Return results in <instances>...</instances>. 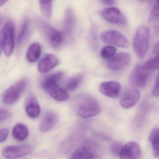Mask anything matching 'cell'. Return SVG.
Here are the masks:
<instances>
[{
	"mask_svg": "<svg viewBox=\"0 0 159 159\" xmlns=\"http://www.w3.org/2000/svg\"><path fill=\"white\" fill-rule=\"evenodd\" d=\"M8 0H0V6L2 7L6 3Z\"/></svg>",
	"mask_w": 159,
	"mask_h": 159,
	"instance_id": "37",
	"label": "cell"
},
{
	"mask_svg": "<svg viewBox=\"0 0 159 159\" xmlns=\"http://www.w3.org/2000/svg\"><path fill=\"white\" fill-rule=\"evenodd\" d=\"M141 1H144V0H141Z\"/></svg>",
	"mask_w": 159,
	"mask_h": 159,
	"instance_id": "38",
	"label": "cell"
},
{
	"mask_svg": "<svg viewBox=\"0 0 159 159\" xmlns=\"http://www.w3.org/2000/svg\"><path fill=\"white\" fill-rule=\"evenodd\" d=\"M41 27L43 33L53 47L58 48L62 45L64 40L62 32L46 23H43Z\"/></svg>",
	"mask_w": 159,
	"mask_h": 159,
	"instance_id": "11",
	"label": "cell"
},
{
	"mask_svg": "<svg viewBox=\"0 0 159 159\" xmlns=\"http://www.w3.org/2000/svg\"><path fill=\"white\" fill-rule=\"evenodd\" d=\"M99 157V146L94 141L83 142L72 153L70 159H96Z\"/></svg>",
	"mask_w": 159,
	"mask_h": 159,
	"instance_id": "5",
	"label": "cell"
},
{
	"mask_svg": "<svg viewBox=\"0 0 159 159\" xmlns=\"http://www.w3.org/2000/svg\"><path fill=\"white\" fill-rule=\"evenodd\" d=\"M149 140L152 146L154 157H159V129L155 128L151 131L149 136Z\"/></svg>",
	"mask_w": 159,
	"mask_h": 159,
	"instance_id": "24",
	"label": "cell"
},
{
	"mask_svg": "<svg viewBox=\"0 0 159 159\" xmlns=\"http://www.w3.org/2000/svg\"><path fill=\"white\" fill-rule=\"evenodd\" d=\"M83 75L81 74L77 75L67 80L65 83V88L68 91H74L77 89L80 83L83 80Z\"/></svg>",
	"mask_w": 159,
	"mask_h": 159,
	"instance_id": "26",
	"label": "cell"
},
{
	"mask_svg": "<svg viewBox=\"0 0 159 159\" xmlns=\"http://www.w3.org/2000/svg\"><path fill=\"white\" fill-rule=\"evenodd\" d=\"M150 76V71L145 66L136 65L130 75V84L134 88H143L147 84Z\"/></svg>",
	"mask_w": 159,
	"mask_h": 159,
	"instance_id": "7",
	"label": "cell"
},
{
	"mask_svg": "<svg viewBox=\"0 0 159 159\" xmlns=\"http://www.w3.org/2000/svg\"><path fill=\"white\" fill-rule=\"evenodd\" d=\"M11 113L8 110L4 108L0 109V122H4L11 117Z\"/></svg>",
	"mask_w": 159,
	"mask_h": 159,
	"instance_id": "32",
	"label": "cell"
},
{
	"mask_svg": "<svg viewBox=\"0 0 159 159\" xmlns=\"http://www.w3.org/2000/svg\"><path fill=\"white\" fill-rule=\"evenodd\" d=\"M59 62L58 58L56 55L52 54H46L38 63V71L40 73H47L58 66Z\"/></svg>",
	"mask_w": 159,
	"mask_h": 159,
	"instance_id": "17",
	"label": "cell"
},
{
	"mask_svg": "<svg viewBox=\"0 0 159 159\" xmlns=\"http://www.w3.org/2000/svg\"><path fill=\"white\" fill-rule=\"evenodd\" d=\"M131 61V56L128 52H121L112 57L107 63V67L112 70L117 71L126 68Z\"/></svg>",
	"mask_w": 159,
	"mask_h": 159,
	"instance_id": "12",
	"label": "cell"
},
{
	"mask_svg": "<svg viewBox=\"0 0 159 159\" xmlns=\"http://www.w3.org/2000/svg\"><path fill=\"white\" fill-rule=\"evenodd\" d=\"M75 16L73 10L68 8L65 11L64 17V29L65 33L71 34L75 24Z\"/></svg>",
	"mask_w": 159,
	"mask_h": 159,
	"instance_id": "22",
	"label": "cell"
},
{
	"mask_svg": "<svg viewBox=\"0 0 159 159\" xmlns=\"http://www.w3.org/2000/svg\"><path fill=\"white\" fill-rule=\"evenodd\" d=\"M29 135V130L26 125L21 123L16 124L12 130V135L14 139L22 142L27 139Z\"/></svg>",
	"mask_w": 159,
	"mask_h": 159,
	"instance_id": "21",
	"label": "cell"
},
{
	"mask_svg": "<svg viewBox=\"0 0 159 159\" xmlns=\"http://www.w3.org/2000/svg\"><path fill=\"white\" fill-rule=\"evenodd\" d=\"M101 108L99 102L89 94L79 95L75 103V112L78 116L89 118L97 116L101 113Z\"/></svg>",
	"mask_w": 159,
	"mask_h": 159,
	"instance_id": "2",
	"label": "cell"
},
{
	"mask_svg": "<svg viewBox=\"0 0 159 159\" xmlns=\"http://www.w3.org/2000/svg\"><path fill=\"white\" fill-rule=\"evenodd\" d=\"M101 39L106 43L121 48H128L129 44V40L124 34L114 30L103 32L101 34Z\"/></svg>",
	"mask_w": 159,
	"mask_h": 159,
	"instance_id": "9",
	"label": "cell"
},
{
	"mask_svg": "<svg viewBox=\"0 0 159 159\" xmlns=\"http://www.w3.org/2000/svg\"><path fill=\"white\" fill-rule=\"evenodd\" d=\"M29 26H30V21L29 20H25L21 26L17 37V44L18 46L20 45L26 38L29 31Z\"/></svg>",
	"mask_w": 159,
	"mask_h": 159,
	"instance_id": "27",
	"label": "cell"
},
{
	"mask_svg": "<svg viewBox=\"0 0 159 159\" xmlns=\"http://www.w3.org/2000/svg\"><path fill=\"white\" fill-rule=\"evenodd\" d=\"M141 93L135 89L127 90L122 94L120 104L123 108L128 109L133 107L140 100Z\"/></svg>",
	"mask_w": 159,
	"mask_h": 159,
	"instance_id": "14",
	"label": "cell"
},
{
	"mask_svg": "<svg viewBox=\"0 0 159 159\" xmlns=\"http://www.w3.org/2000/svg\"><path fill=\"white\" fill-rule=\"evenodd\" d=\"M99 89L100 92L105 96L115 98L119 95L121 90V85L117 81H104L100 84Z\"/></svg>",
	"mask_w": 159,
	"mask_h": 159,
	"instance_id": "15",
	"label": "cell"
},
{
	"mask_svg": "<svg viewBox=\"0 0 159 159\" xmlns=\"http://www.w3.org/2000/svg\"><path fill=\"white\" fill-rule=\"evenodd\" d=\"M52 0H39L42 13L49 19L51 18L52 15Z\"/></svg>",
	"mask_w": 159,
	"mask_h": 159,
	"instance_id": "28",
	"label": "cell"
},
{
	"mask_svg": "<svg viewBox=\"0 0 159 159\" xmlns=\"http://www.w3.org/2000/svg\"><path fill=\"white\" fill-rule=\"evenodd\" d=\"M154 53L157 55H159V42L156 45L154 48Z\"/></svg>",
	"mask_w": 159,
	"mask_h": 159,
	"instance_id": "36",
	"label": "cell"
},
{
	"mask_svg": "<svg viewBox=\"0 0 159 159\" xmlns=\"http://www.w3.org/2000/svg\"><path fill=\"white\" fill-rule=\"evenodd\" d=\"M101 1L106 5L111 6L114 4L115 0H101Z\"/></svg>",
	"mask_w": 159,
	"mask_h": 159,
	"instance_id": "35",
	"label": "cell"
},
{
	"mask_svg": "<svg viewBox=\"0 0 159 159\" xmlns=\"http://www.w3.org/2000/svg\"><path fill=\"white\" fill-rule=\"evenodd\" d=\"M84 134V130L81 129L74 131L61 143L58 148V153L61 155L68 154L79 143Z\"/></svg>",
	"mask_w": 159,
	"mask_h": 159,
	"instance_id": "8",
	"label": "cell"
},
{
	"mask_svg": "<svg viewBox=\"0 0 159 159\" xmlns=\"http://www.w3.org/2000/svg\"><path fill=\"white\" fill-rule=\"evenodd\" d=\"M15 28L14 23L7 21L1 29L0 45L1 50L5 55L11 56L15 48Z\"/></svg>",
	"mask_w": 159,
	"mask_h": 159,
	"instance_id": "3",
	"label": "cell"
},
{
	"mask_svg": "<svg viewBox=\"0 0 159 159\" xmlns=\"http://www.w3.org/2000/svg\"><path fill=\"white\" fill-rule=\"evenodd\" d=\"M150 32L147 27L141 25L138 27L133 39V48L140 58L145 56L149 48Z\"/></svg>",
	"mask_w": 159,
	"mask_h": 159,
	"instance_id": "4",
	"label": "cell"
},
{
	"mask_svg": "<svg viewBox=\"0 0 159 159\" xmlns=\"http://www.w3.org/2000/svg\"><path fill=\"white\" fill-rule=\"evenodd\" d=\"M42 49L41 45L38 43L32 44L28 48L26 54L27 60L30 62H35L41 56Z\"/></svg>",
	"mask_w": 159,
	"mask_h": 159,
	"instance_id": "23",
	"label": "cell"
},
{
	"mask_svg": "<svg viewBox=\"0 0 159 159\" xmlns=\"http://www.w3.org/2000/svg\"><path fill=\"white\" fill-rule=\"evenodd\" d=\"M147 102L145 101L143 102L139 107L135 119V123L137 127H141L144 120L148 111V104Z\"/></svg>",
	"mask_w": 159,
	"mask_h": 159,
	"instance_id": "25",
	"label": "cell"
},
{
	"mask_svg": "<svg viewBox=\"0 0 159 159\" xmlns=\"http://www.w3.org/2000/svg\"><path fill=\"white\" fill-rule=\"evenodd\" d=\"M33 148L29 144L7 146L3 148L2 154L7 159H16L31 154Z\"/></svg>",
	"mask_w": 159,
	"mask_h": 159,
	"instance_id": "10",
	"label": "cell"
},
{
	"mask_svg": "<svg viewBox=\"0 0 159 159\" xmlns=\"http://www.w3.org/2000/svg\"><path fill=\"white\" fill-rule=\"evenodd\" d=\"M8 135V130L7 129L3 128L0 130V142L1 143L5 142L7 139Z\"/></svg>",
	"mask_w": 159,
	"mask_h": 159,
	"instance_id": "34",
	"label": "cell"
},
{
	"mask_svg": "<svg viewBox=\"0 0 159 159\" xmlns=\"http://www.w3.org/2000/svg\"><path fill=\"white\" fill-rule=\"evenodd\" d=\"M123 147V145L121 143L119 142H115L111 145V152L115 156L119 157Z\"/></svg>",
	"mask_w": 159,
	"mask_h": 159,
	"instance_id": "31",
	"label": "cell"
},
{
	"mask_svg": "<svg viewBox=\"0 0 159 159\" xmlns=\"http://www.w3.org/2000/svg\"><path fill=\"white\" fill-rule=\"evenodd\" d=\"M59 121V116L54 111H49L46 113L39 125V129L45 132L54 128Z\"/></svg>",
	"mask_w": 159,
	"mask_h": 159,
	"instance_id": "18",
	"label": "cell"
},
{
	"mask_svg": "<svg viewBox=\"0 0 159 159\" xmlns=\"http://www.w3.org/2000/svg\"><path fill=\"white\" fill-rule=\"evenodd\" d=\"M152 95L155 97L159 96V73L156 79L155 82V86L152 92Z\"/></svg>",
	"mask_w": 159,
	"mask_h": 159,
	"instance_id": "33",
	"label": "cell"
},
{
	"mask_svg": "<svg viewBox=\"0 0 159 159\" xmlns=\"http://www.w3.org/2000/svg\"><path fill=\"white\" fill-rule=\"evenodd\" d=\"M63 76V73L62 72L54 73L45 77L41 83L42 88L48 94L59 102H64L69 98L67 92L59 85Z\"/></svg>",
	"mask_w": 159,
	"mask_h": 159,
	"instance_id": "1",
	"label": "cell"
},
{
	"mask_svg": "<svg viewBox=\"0 0 159 159\" xmlns=\"http://www.w3.org/2000/svg\"><path fill=\"white\" fill-rule=\"evenodd\" d=\"M103 17L108 22L116 25H124L126 23V17L116 7H108L102 12Z\"/></svg>",
	"mask_w": 159,
	"mask_h": 159,
	"instance_id": "13",
	"label": "cell"
},
{
	"mask_svg": "<svg viewBox=\"0 0 159 159\" xmlns=\"http://www.w3.org/2000/svg\"><path fill=\"white\" fill-rule=\"evenodd\" d=\"M141 154L139 145L136 142H130L123 145L119 157L120 159H139Z\"/></svg>",
	"mask_w": 159,
	"mask_h": 159,
	"instance_id": "16",
	"label": "cell"
},
{
	"mask_svg": "<svg viewBox=\"0 0 159 159\" xmlns=\"http://www.w3.org/2000/svg\"><path fill=\"white\" fill-rule=\"evenodd\" d=\"M145 67L149 71L155 70L159 69V55L150 59L145 64Z\"/></svg>",
	"mask_w": 159,
	"mask_h": 159,
	"instance_id": "30",
	"label": "cell"
},
{
	"mask_svg": "<svg viewBox=\"0 0 159 159\" xmlns=\"http://www.w3.org/2000/svg\"><path fill=\"white\" fill-rule=\"evenodd\" d=\"M26 79L18 81L7 89L2 96L3 102L7 105H11L17 102L28 85Z\"/></svg>",
	"mask_w": 159,
	"mask_h": 159,
	"instance_id": "6",
	"label": "cell"
},
{
	"mask_svg": "<svg viewBox=\"0 0 159 159\" xmlns=\"http://www.w3.org/2000/svg\"><path fill=\"white\" fill-rule=\"evenodd\" d=\"M25 111L28 116L31 118H37L40 116L41 108L36 97L30 94L26 101Z\"/></svg>",
	"mask_w": 159,
	"mask_h": 159,
	"instance_id": "19",
	"label": "cell"
},
{
	"mask_svg": "<svg viewBox=\"0 0 159 159\" xmlns=\"http://www.w3.org/2000/svg\"><path fill=\"white\" fill-rule=\"evenodd\" d=\"M148 25L154 33L159 34V0H156L150 13Z\"/></svg>",
	"mask_w": 159,
	"mask_h": 159,
	"instance_id": "20",
	"label": "cell"
},
{
	"mask_svg": "<svg viewBox=\"0 0 159 159\" xmlns=\"http://www.w3.org/2000/svg\"><path fill=\"white\" fill-rule=\"evenodd\" d=\"M116 53V48L112 46L105 47L101 51V56L105 59L112 58Z\"/></svg>",
	"mask_w": 159,
	"mask_h": 159,
	"instance_id": "29",
	"label": "cell"
}]
</instances>
